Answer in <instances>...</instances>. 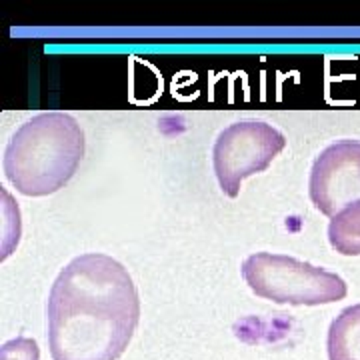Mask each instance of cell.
<instances>
[{
    "mask_svg": "<svg viewBox=\"0 0 360 360\" xmlns=\"http://www.w3.org/2000/svg\"><path fill=\"white\" fill-rule=\"evenodd\" d=\"M46 316L54 360H118L141 321V298L118 260L89 252L56 276Z\"/></svg>",
    "mask_w": 360,
    "mask_h": 360,
    "instance_id": "1",
    "label": "cell"
},
{
    "mask_svg": "<svg viewBox=\"0 0 360 360\" xmlns=\"http://www.w3.org/2000/svg\"><path fill=\"white\" fill-rule=\"evenodd\" d=\"M84 156V132L66 112L26 120L4 150V174L25 196H49L75 176Z\"/></svg>",
    "mask_w": 360,
    "mask_h": 360,
    "instance_id": "2",
    "label": "cell"
},
{
    "mask_svg": "<svg viewBox=\"0 0 360 360\" xmlns=\"http://www.w3.org/2000/svg\"><path fill=\"white\" fill-rule=\"evenodd\" d=\"M243 278L260 298L290 307H319L347 298V283L328 270L288 255L257 252L243 262Z\"/></svg>",
    "mask_w": 360,
    "mask_h": 360,
    "instance_id": "3",
    "label": "cell"
},
{
    "mask_svg": "<svg viewBox=\"0 0 360 360\" xmlns=\"http://www.w3.org/2000/svg\"><path fill=\"white\" fill-rule=\"evenodd\" d=\"M284 146L283 132L266 122L246 120L222 130L212 148L214 174L222 193L236 198L243 180L266 170Z\"/></svg>",
    "mask_w": 360,
    "mask_h": 360,
    "instance_id": "4",
    "label": "cell"
},
{
    "mask_svg": "<svg viewBox=\"0 0 360 360\" xmlns=\"http://www.w3.org/2000/svg\"><path fill=\"white\" fill-rule=\"evenodd\" d=\"M312 205L326 217L360 200V142L340 141L326 146L310 170Z\"/></svg>",
    "mask_w": 360,
    "mask_h": 360,
    "instance_id": "5",
    "label": "cell"
},
{
    "mask_svg": "<svg viewBox=\"0 0 360 360\" xmlns=\"http://www.w3.org/2000/svg\"><path fill=\"white\" fill-rule=\"evenodd\" d=\"M328 360H360V304L336 316L328 328Z\"/></svg>",
    "mask_w": 360,
    "mask_h": 360,
    "instance_id": "6",
    "label": "cell"
},
{
    "mask_svg": "<svg viewBox=\"0 0 360 360\" xmlns=\"http://www.w3.org/2000/svg\"><path fill=\"white\" fill-rule=\"evenodd\" d=\"M328 240L336 252L360 257V200L342 208L328 224Z\"/></svg>",
    "mask_w": 360,
    "mask_h": 360,
    "instance_id": "7",
    "label": "cell"
},
{
    "mask_svg": "<svg viewBox=\"0 0 360 360\" xmlns=\"http://www.w3.org/2000/svg\"><path fill=\"white\" fill-rule=\"evenodd\" d=\"M2 360H39V345L30 338H16L6 342L2 350Z\"/></svg>",
    "mask_w": 360,
    "mask_h": 360,
    "instance_id": "8",
    "label": "cell"
}]
</instances>
